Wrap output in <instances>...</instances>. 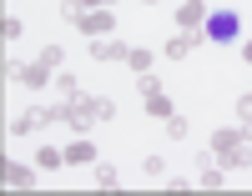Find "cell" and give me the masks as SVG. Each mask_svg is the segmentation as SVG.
<instances>
[{"mask_svg":"<svg viewBox=\"0 0 252 196\" xmlns=\"http://www.w3.org/2000/svg\"><path fill=\"white\" fill-rule=\"evenodd\" d=\"M161 126H166V136H172V141H182V136H187V116H182V111H172Z\"/></svg>","mask_w":252,"mask_h":196,"instance_id":"44dd1931","label":"cell"},{"mask_svg":"<svg viewBox=\"0 0 252 196\" xmlns=\"http://www.w3.org/2000/svg\"><path fill=\"white\" fill-rule=\"evenodd\" d=\"M141 171H146L152 181H161V176H166V156H141Z\"/></svg>","mask_w":252,"mask_h":196,"instance_id":"7402d4cb","label":"cell"},{"mask_svg":"<svg viewBox=\"0 0 252 196\" xmlns=\"http://www.w3.org/2000/svg\"><path fill=\"white\" fill-rule=\"evenodd\" d=\"M31 181H35V171H31V166L5 161V186H31Z\"/></svg>","mask_w":252,"mask_h":196,"instance_id":"7c38bea8","label":"cell"},{"mask_svg":"<svg viewBox=\"0 0 252 196\" xmlns=\"http://www.w3.org/2000/svg\"><path fill=\"white\" fill-rule=\"evenodd\" d=\"M56 116H51V106H26L15 121H10V136H31V131H40V126H51Z\"/></svg>","mask_w":252,"mask_h":196,"instance_id":"277c9868","label":"cell"},{"mask_svg":"<svg viewBox=\"0 0 252 196\" xmlns=\"http://www.w3.org/2000/svg\"><path fill=\"white\" fill-rule=\"evenodd\" d=\"M35 166H40V171H56V166H66V151H56V146H40V151H35Z\"/></svg>","mask_w":252,"mask_h":196,"instance_id":"4fadbf2b","label":"cell"},{"mask_svg":"<svg viewBox=\"0 0 252 196\" xmlns=\"http://www.w3.org/2000/svg\"><path fill=\"white\" fill-rule=\"evenodd\" d=\"M126 65H131L136 76H141V71H152V51H146V46H131V56H126Z\"/></svg>","mask_w":252,"mask_h":196,"instance_id":"e0dca14e","label":"cell"},{"mask_svg":"<svg viewBox=\"0 0 252 196\" xmlns=\"http://www.w3.org/2000/svg\"><path fill=\"white\" fill-rule=\"evenodd\" d=\"M86 51H91V60H126V56H131V46H126V40H106V35L86 40Z\"/></svg>","mask_w":252,"mask_h":196,"instance_id":"8992f818","label":"cell"},{"mask_svg":"<svg viewBox=\"0 0 252 196\" xmlns=\"http://www.w3.org/2000/svg\"><path fill=\"white\" fill-rule=\"evenodd\" d=\"M141 5H157V0H141Z\"/></svg>","mask_w":252,"mask_h":196,"instance_id":"4316f807","label":"cell"},{"mask_svg":"<svg viewBox=\"0 0 252 196\" xmlns=\"http://www.w3.org/2000/svg\"><path fill=\"white\" fill-rule=\"evenodd\" d=\"M96 161H101V156H96V146H91L86 136L66 146V166H96Z\"/></svg>","mask_w":252,"mask_h":196,"instance_id":"9c48e42d","label":"cell"},{"mask_svg":"<svg viewBox=\"0 0 252 196\" xmlns=\"http://www.w3.org/2000/svg\"><path fill=\"white\" fill-rule=\"evenodd\" d=\"M197 46H202V35L182 30V35H172V40H166V46H161V56H166V60H187V56H192Z\"/></svg>","mask_w":252,"mask_h":196,"instance_id":"52a82bcc","label":"cell"},{"mask_svg":"<svg viewBox=\"0 0 252 196\" xmlns=\"http://www.w3.org/2000/svg\"><path fill=\"white\" fill-rule=\"evenodd\" d=\"M197 161H202V171H197V186H207V191H217V186L227 181V166H212V161H217V151L207 146V151H202Z\"/></svg>","mask_w":252,"mask_h":196,"instance_id":"5b68a950","label":"cell"},{"mask_svg":"<svg viewBox=\"0 0 252 196\" xmlns=\"http://www.w3.org/2000/svg\"><path fill=\"white\" fill-rule=\"evenodd\" d=\"M5 81H20L26 91H46V85H56V71H51V65H40V60H31V65L5 60Z\"/></svg>","mask_w":252,"mask_h":196,"instance_id":"7a4b0ae2","label":"cell"},{"mask_svg":"<svg viewBox=\"0 0 252 196\" xmlns=\"http://www.w3.org/2000/svg\"><path fill=\"white\" fill-rule=\"evenodd\" d=\"M111 26H116V15H111V5H101V10H86L76 20V30L86 35V40H96V35H111Z\"/></svg>","mask_w":252,"mask_h":196,"instance_id":"3957f363","label":"cell"},{"mask_svg":"<svg viewBox=\"0 0 252 196\" xmlns=\"http://www.w3.org/2000/svg\"><path fill=\"white\" fill-rule=\"evenodd\" d=\"M222 166H232V171H247L252 166V141H242V146H232V151H227V156H217Z\"/></svg>","mask_w":252,"mask_h":196,"instance_id":"8fae6325","label":"cell"},{"mask_svg":"<svg viewBox=\"0 0 252 196\" xmlns=\"http://www.w3.org/2000/svg\"><path fill=\"white\" fill-rule=\"evenodd\" d=\"M247 136H242V126H222V131H212V151H217V156H227V151H232V146H242Z\"/></svg>","mask_w":252,"mask_h":196,"instance_id":"30bf717a","label":"cell"},{"mask_svg":"<svg viewBox=\"0 0 252 196\" xmlns=\"http://www.w3.org/2000/svg\"><path fill=\"white\" fill-rule=\"evenodd\" d=\"M35 60H40V65H51V71H61V60H66V51H61V46H46V51H40Z\"/></svg>","mask_w":252,"mask_h":196,"instance_id":"cb8c5ba5","label":"cell"},{"mask_svg":"<svg viewBox=\"0 0 252 196\" xmlns=\"http://www.w3.org/2000/svg\"><path fill=\"white\" fill-rule=\"evenodd\" d=\"M86 10H91V5H86V0H61V15H66V20H71V26H76V20H81V15H86Z\"/></svg>","mask_w":252,"mask_h":196,"instance_id":"603a6c76","label":"cell"},{"mask_svg":"<svg viewBox=\"0 0 252 196\" xmlns=\"http://www.w3.org/2000/svg\"><path fill=\"white\" fill-rule=\"evenodd\" d=\"M91 111H96V121H111L116 116V101L111 96H91Z\"/></svg>","mask_w":252,"mask_h":196,"instance_id":"ffe728a7","label":"cell"},{"mask_svg":"<svg viewBox=\"0 0 252 196\" xmlns=\"http://www.w3.org/2000/svg\"><path fill=\"white\" fill-rule=\"evenodd\" d=\"M177 106H172V96H146V116H157V121H166Z\"/></svg>","mask_w":252,"mask_h":196,"instance_id":"9a60e30c","label":"cell"},{"mask_svg":"<svg viewBox=\"0 0 252 196\" xmlns=\"http://www.w3.org/2000/svg\"><path fill=\"white\" fill-rule=\"evenodd\" d=\"M242 60H247V65H252V40H242Z\"/></svg>","mask_w":252,"mask_h":196,"instance_id":"484cf974","label":"cell"},{"mask_svg":"<svg viewBox=\"0 0 252 196\" xmlns=\"http://www.w3.org/2000/svg\"><path fill=\"white\" fill-rule=\"evenodd\" d=\"M237 121H242V136L252 141V96H237Z\"/></svg>","mask_w":252,"mask_h":196,"instance_id":"d6986e66","label":"cell"},{"mask_svg":"<svg viewBox=\"0 0 252 196\" xmlns=\"http://www.w3.org/2000/svg\"><path fill=\"white\" fill-rule=\"evenodd\" d=\"M96 186L116 191V186H121V171H116V166H106V161H96Z\"/></svg>","mask_w":252,"mask_h":196,"instance_id":"2e32d148","label":"cell"},{"mask_svg":"<svg viewBox=\"0 0 252 196\" xmlns=\"http://www.w3.org/2000/svg\"><path fill=\"white\" fill-rule=\"evenodd\" d=\"M20 30H26V26H20L15 15H5V20H0V35H5V40H20Z\"/></svg>","mask_w":252,"mask_h":196,"instance_id":"d4e9b609","label":"cell"},{"mask_svg":"<svg viewBox=\"0 0 252 196\" xmlns=\"http://www.w3.org/2000/svg\"><path fill=\"white\" fill-rule=\"evenodd\" d=\"M242 35V15L232 5H222V10H207L202 20V40H212V46H227V40H237Z\"/></svg>","mask_w":252,"mask_h":196,"instance_id":"6da1fadb","label":"cell"},{"mask_svg":"<svg viewBox=\"0 0 252 196\" xmlns=\"http://www.w3.org/2000/svg\"><path fill=\"white\" fill-rule=\"evenodd\" d=\"M202 20H207V0H182V10H177V26L197 35V26H202Z\"/></svg>","mask_w":252,"mask_h":196,"instance_id":"ba28073f","label":"cell"},{"mask_svg":"<svg viewBox=\"0 0 252 196\" xmlns=\"http://www.w3.org/2000/svg\"><path fill=\"white\" fill-rule=\"evenodd\" d=\"M136 91H141V101H146V96H161V76L141 71V76H136Z\"/></svg>","mask_w":252,"mask_h":196,"instance_id":"ac0fdd59","label":"cell"},{"mask_svg":"<svg viewBox=\"0 0 252 196\" xmlns=\"http://www.w3.org/2000/svg\"><path fill=\"white\" fill-rule=\"evenodd\" d=\"M56 91H61V101H76V96H81V81H76L71 71H56Z\"/></svg>","mask_w":252,"mask_h":196,"instance_id":"5bb4252c","label":"cell"}]
</instances>
